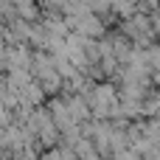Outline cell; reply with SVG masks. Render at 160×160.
Wrapping results in <instances>:
<instances>
[{
	"label": "cell",
	"instance_id": "obj_1",
	"mask_svg": "<svg viewBox=\"0 0 160 160\" xmlns=\"http://www.w3.org/2000/svg\"><path fill=\"white\" fill-rule=\"evenodd\" d=\"M121 31H124V34H127L138 48H149V45H155V39H160L158 31H155L152 17H149V14H143V11H138V14H132V17L121 20Z\"/></svg>",
	"mask_w": 160,
	"mask_h": 160
}]
</instances>
